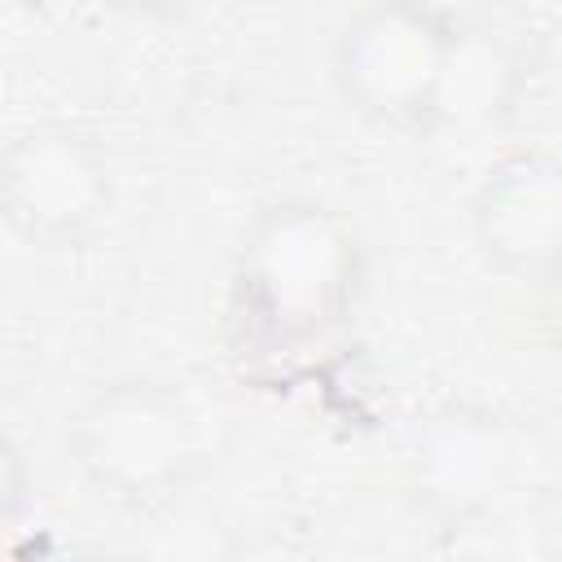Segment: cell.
<instances>
[{
    "mask_svg": "<svg viewBox=\"0 0 562 562\" xmlns=\"http://www.w3.org/2000/svg\"><path fill=\"white\" fill-rule=\"evenodd\" d=\"M369 281L360 228L321 198L259 206L233 250L228 334L241 356L277 360L334 338Z\"/></svg>",
    "mask_w": 562,
    "mask_h": 562,
    "instance_id": "1",
    "label": "cell"
},
{
    "mask_svg": "<svg viewBox=\"0 0 562 562\" xmlns=\"http://www.w3.org/2000/svg\"><path fill=\"white\" fill-rule=\"evenodd\" d=\"M75 470L119 505H158L193 487L211 465L202 413L158 378H114L66 417Z\"/></svg>",
    "mask_w": 562,
    "mask_h": 562,
    "instance_id": "2",
    "label": "cell"
},
{
    "mask_svg": "<svg viewBox=\"0 0 562 562\" xmlns=\"http://www.w3.org/2000/svg\"><path fill=\"white\" fill-rule=\"evenodd\" d=\"M540 461V439L522 417L487 404H448L413 435L408 501L439 527H470L505 509Z\"/></svg>",
    "mask_w": 562,
    "mask_h": 562,
    "instance_id": "3",
    "label": "cell"
},
{
    "mask_svg": "<svg viewBox=\"0 0 562 562\" xmlns=\"http://www.w3.org/2000/svg\"><path fill=\"white\" fill-rule=\"evenodd\" d=\"M452 26L413 0H364L329 40L338 101L391 132H430V105Z\"/></svg>",
    "mask_w": 562,
    "mask_h": 562,
    "instance_id": "4",
    "label": "cell"
},
{
    "mask_svg": "<svg viewBox=\"0 0 562 562\" xmlns=\"http://www.w3.org/2000/svg\"><path fill=\"white\" fill-rule=\"evenodd\" d=\"M114 206V171L101 140L70 123H35L4 145L0 215L31 250L83 246Z\"/></svg>",
    "mask_w": 562,
    "mask_h": 562,
    "instance_id": "5",
    "label": "cell"
},
{
    "mask_svg": "<svg viewBox=\"0 0 562 562\" xmlns=\"http://www.w3.org/2000/svg\"><path fill=\"white\" fill-rule=\"evenodd\" d=\"M470 241L505 277L540 281L562 263V158L549 149L501 154L470 193Z\"/></svg>",
    "mask_w": 562,
    "mask_h": 562,
    "instance_id": "6",
    "label": "cell"
},
{
    "mask_svg": "<svg viewBox=\"0 0 562 562\" xmlns=\"http://www.w3.org/2000/svg\"><path fill=\"white\" fill-rule=\"evenodd\" d=\"M527 53L487 18L452 26L430 105V132H492L527 97Z\"/></svg>",
    "mask_w": 562,
    "mask_h": 562,
    "instance_id": "7",
    "label": "cell"
},
{
    "mask_svg": "<svg viewBox=\"0 0 562 562\" xmlns=\"http://www.w3.org/2000/svg\"><path fill=\"white\" fill-rule=\"evenodd\" d=\"M536 290H540V316H536L540 321V338L562 360V263L549 277H540Z\"/></svg>",
    "mask_w": 562,
    "mask_h": 562,
    "instance_id": "8",
    "label": "cell"
},
{
    "mask_svg": "<svg viewBox=\"0 0 562 562\" xmlns=\"http://www.w3.org/2000/svg\"><path fill=\"white\" fill-rule=\"evenodd\" d=\"M413 4H422L426 13H435V18H439V22H448V26L483 22V18H487V9H492V0H413Z\"/></svg>",
    "mask_w": 562,
    "mask_h": 562,
    "instance_id": "9",
    "label": "cell"
},
{
    "mask_svg": "<svg viewBox=\"0 0 562 562\" xmlns=\"http://www.w3.org/2000/svg\"><path fill=\"white\" fill-rule=\"evenodd\" d=\"M110 4H119L123 13H136V18L171 22V18H189V13H198L206 0H110Z\"/></svg>",
    "mask_w": 562,
    "mask_h": 562,
    "instance_id": "10",
    "label": "cell"
}]
</instances>
